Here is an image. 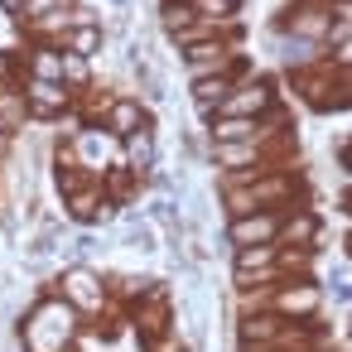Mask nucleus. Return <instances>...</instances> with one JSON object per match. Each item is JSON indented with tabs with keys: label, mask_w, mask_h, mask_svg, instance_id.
I'll return each mask as SVG.
<instances>
[{
	"label": "nucleus",
	"mask_w": 352,
	"mask_h": 352,
	"mask_svg": "<svg viewBox=\"0 0 352 352\" xmlns=\"http://www.w3.org/2000/svg\"><path fill=\"white\" fill-rule=\"evenodd\" d=\"M280 309H304V314H309V309H318V289H314V285L285 289V294H280Z\"/></svg>",
	"instance_id": "a211bd4d"
},
{
	"label": "nucleus",
	"mask_w": 352,
	"mask_h": 352,
	"mask_svg": "<svg viewBox=\"0 0 352 352\" xmlns=\"http://www.w3.org/2000/svg\"><path fill=\"white\" fill-rule=\"evenodd\" d=\"M73 155H78V164L97 179V174H107L111 160H121V140L107 135L102 126H82V131H73Z\"/></svg>",
	"instance_id": "f03ea898"
},
{
	"label": "nucleus",
	"mask_w": 352,
	"mask_h": 352,
	"mask_svg": "<svg viewBox=\"0 0 352 352\" xmlns=\"http://www.w3.org/2000/svg\"><path fill=\"white\" fill-rule=\"evenodd\" d=\"M309 236H314V217H299L285 227V241H309Z\"/></svg>",
	"instance_id": "6ab92c4d"
},
{
	"label": "nucleus",
	"mask_w": 352,
	"mask_h": 352,
	"mask_svg": "<svg viewBox=\"0 0 352 352\" xmlns=\"http://www.w3.org/2000/svg\"><path fill=\"white\" fill-rule=\"evenodd\" d=\"M212 155H217V164H222V169H232V164L256 160V140H241V145H217Z\"/></svg>",
	"instance_id": "dca6fc26"
},
{
	"label": "nucleus",
	"mask_w": 352,
	"mask_h": 352,
	"mask_svg": "<svg viewBox=\"0 0 352 352\" xmlns=\"http://www.w3.org/2000/svg\"><path fill=\"white\" fill-rule=\"evenodd\" d=\"M280 236V212H246L232 217V241L236 246H270Z\"/></svg>",
	"instance_id": "423d86ee"
},
{
	"label": "nucleus",
	"mask_w": 352,
	"mask_h": 352,
	"mask_svg": "<svg viewBox=\"0 0 352 352\" xmlns=\"http://www.w3.org/2000/svg\"><path fill=\"white\" fill-rule=\"evenodd\" d=\"M193 20H198V15H193V6H188V0H169V6H164V25H169L174 34H184Z\"/></svg>",
	"instance_id": "f3484780"
},
{
	"label": "nucleus",
	"mask_w": 352,
	"mask_h": 352,
	"mask_svg": "<svg viewBox=\"0 0 352 352\" xmlns=\"http://www.w3.org/2000/svg\"><path fill=\"white\" fill-rule=\"evenodd\" d=\"M232 92V78L227 73H217V78H203V82H193V102H198V111H212L222 97Z\"/></svg>",
	"instance_id": "f8f14e48"
},
{
	"label": "nucleus",
	"mask_w": 352,
	"mask_h": 352,
	"mask_svg": "<svg viewBox=\"0 0 352 352\" xmlns=\"http://www.w3.org/2000/svg\"><path fill=\"white\" fill-rule=\"evenodd\" d=\"M270 261H275V241H270V246H241V251H236V275L261 270V265H270Z\"/></svg>",
	"instance_id": "4468645a"
},
{
	"label": "nucleus",
	"mask_w": 352,
	"mask_h": 352,
	"mask_svg": "<svg viewBox=\"0 0 352 352\" xmlns=\"http://www.w3.org/2000/svg\"><path fill=\"white\" fill-rule=\"evenodd\" d=\"M265 126L246 121V116H212V145H241V140H261Z\"/></svg>",
	"instance_id": "6e6552de"
},
{
	"label": "nucleus",
	"mask_w": 352,
	"mask_h": 352,
	"mask_svg": "<svg viewBox=\"0 0 352 352\" xmlns=\"http://www.w3.org/2000/svg\"><path fill=\"white\" fill-rule=\"evenodd\" d=\"M78 338V314L63 299H39L25 318V352H68Z\"/></svg>",
	"instance_id": "f257e3e1"
},
{
	"label": "nucleus",
	"mask_w": 352,
	"mask_h": 352,
	"mask_svg": "<svg viewBox=\"0 0 352 352\" xmlns=\"http://www.w3.org/2000/svg\"><path fill=\"white\" fill-rule=\"evenodd\" d=\"M87 82H92V63L78 58V54H63V87H87Z\"/></svg>",
	"instance_id": "ddd939ff"
},
{
	"label": "nucleus",
	"mask_w": 352,
	"mask_h": 352,
	"mask_svg": "<svg viewBox=\"0 0 352 352\" xmlns=\"http://www.w3.org/2000/svg\"><path fill=\"white\" fill-rule=\"evenodd\" d=\"M20 97H25V107L34 116H63L68 102H73V92L63 82H39V78H25V92Z\"/></svg>",
	"instance_id": "39448f33"
},
{
	"label": "nucleus",
	"mask_w": 352,
	"mask_h": 352,
	"mask_svg": "<svg viewBox=\"0 0 352 352\" xmlns=\"http://www.w3.org/2000/svg\"><path fill=\"white\" fill-rule=\"evenodd\" d=\"M10 150V131H0V155H6Z\"/></svg>",
	"instance_id": "412c9836"
},
{
	"label": "nucleus",
	"mask_w": 352,
	"mask_h": 352,
	"mask_svg": "<svg viewBox=\"0 0 352 352\" xmlns=\"http://www.w3.org/2000/svg\"><path fill=\"white\" fill-rule=\"evenodd\" d=\"M270 102H275V92H270L265 78H261V82H241V87H232V92L217 102V116H246V121H256Z\"/></svg>",
	"instance_id": "20e7f679"
},
{
	"label": "nucleus",
	"mask_w": 352,
	"mask_h": 352,
	"mask_svg": "<svg viewBox=\"0 0 352 352\" xmlns=\"http://www.w3.org/2000/svg\"><path fill=\"white\" fill-rule=\"evenodd\" d=\"M102 131L107 135H131V131H140V102L135 97H116L111 107H107V121H102Z\"/></svg>",
	"instance_id": "1a4fd4ad"
},
{
	"label": "nucleus",
	"mask_w": 352,
	"mask_h": 352,
	"mask_svg": "<svg viewBox=\"0 0 352 352\" xmlns=\"http://www.w3.org/2000/svg\"><path fill=\"white\" fill-rule=\"evenodd\" d=\"M58 49H63V54H78V58H92V54L102 49V25H82V30H68Z\"/></svg>",
	"instance_id": "9b49d317"
},
{
	"label": "nucleus",
	"mask_w": 352,
	"mask_h": 352,
	"mask_svg": "<svg viewBox=\"0 0 352 352\" xmlns=\"http://www.w3.org/2000/svg\"><path fill=\"white\" fill-rule=\"evenodd\" d=\"M63 294H68V309H73V314H97L102 299H107L102 275L87 270V265H73V270L63 275Z\"/></svg>",
	"instance_id": "7ed1b4c3"
},
{
	"label": "nucleus",
	"mask_w": 352,
	"mask_h": 352,
	"mask_svg": "<svg viewBox=\"0 0 352 352\" xmlns=\"http://www.w3.org/2000/svg\"><path fill=\"white\" fill-rule=\"evenodd\" d=\"M188 6H193V15H203L212 25V20H232L241 0H188Z\"/></svg>",
	"instance_id": "2eb2a0df"
},
{
	"label": "nucleus",
	"mask_w": 352,
	"mask_h": 352,
	"mask_svg": "<svg viewBox=\"0 0 352 352\" xmlns=\"http://www.w3.org/2000/svg\"><path fill=\"white\" fill-rule=\"evenodd\" d=\"M155 155H160V150H155V131L140 126V131L121 135V160H126L131 174H150V169H155Z\"/></svg>",
	"instance_id": "0eeeda50"
},
{
	"label": "nucleus",
	"mask_w": 352,
	"mask_h": 352,
	"mask_svg": "<svg viewBox=\"0 0 352 352\" xmlns=\"http://www.w3.org/2000/svg\"><path fill=\"white\" fill-rule=\"evenodd\" d=\"M0 10H6V15H20V10H25V0H0Z\"/></svg>",
	"instance_id": "aec40b11"
},
{
	"label": "nucleus",
	"mask_w": 352,
	"mask_h": 352,
	"mask_svg": "<svg viewBox=\"0 0 352 352\" xmlns=\"http://www.w3.org/2000/svg\"><path fill=\"white\" fill-rule=\"evenodd\" d=\"M30 78H39V82H63V54H58L54 44H39V49L30 54Z\"/></svg>",
	"instance_id": "9d476101"
}]
</instances>
